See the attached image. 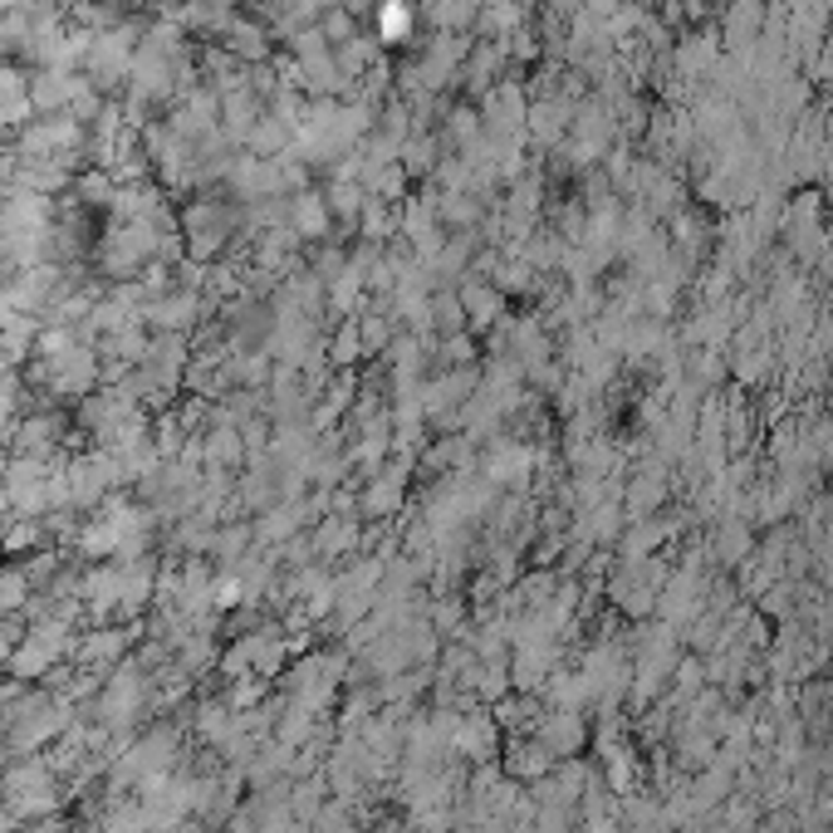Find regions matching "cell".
I'll return each mask as SVG.
<instances>
[{
	"mask_svg": "<svg viewBox=\"0 0 833 833\" xmlns=\"http://www.w3.org/2000/svg\"><path fill=\"white\" fill-rule=\"evenodd\" d=\"M466 314H471V324H491L495 314H501V300H495L491 290H466Z\"/></svg>",
	"mask_w": 833,
	"mask_h": 833,
	"instance_id": "7c38bea8",
	"label": "cell"
},
{
	"mask_svg": "<svg viewBox=\"0 0 833 833\" xmlns=\"http://www.w3.org/2000/svg\"><path fill=\"white\" fill-rule=\"evenodd\" d=\"M118 653H124V633H94V637L84 643V662H89V667L118 662Z\"/></svg>",
	"mask_w": 833,
	"mask_h": 833,
	"instance_id": "ba28073f",
	"label": "cell"
},
{
	"mask_svg": "<svg viewBox=\"0 0 833 833\" xmlns=\"http://www.w3.org/2000/svg\"><path fill=\"white\" fill-rule=\"evenodd\" d=\"M84 603L94 613H114L118 608V568H89L84 574Z\"/></svg>",
	"mask_w": 833,
	"mask_h": 833,
	"instance_id": "52a82bcc",
	"label": "cell"
},
{
	"mask_svg": "<svg viewBox=\"0 0 833 833\" xmlns=\"http://www.w3.org/2000/svg\"><path fill=\"white\" fill-rule=\"evenodd\" d=\"M359 353H363V339H359V329L349 324V329H339V339L329 343V359H333V363H353Z\"/></svg>",
	"mask_w": 833,
	"mask_h": 833,
	"instance_id": "5bb4252c",
	"label": "cell"
},
{
	"mask_svg": "<svg viewBox=\"0 0 833 833\" xmlns=\"http://www.w3.org/2000/svg\"><path fill=\"white\" fill-rule=\"evenodd\" d=\"M20 5H25V0H0V10H5V15H10V10H20Z\"/></svg>",
	"mask_w": 833,
	"mask_h": 833,
	"instance_id": "e0dca14e",
	"label": "cell"
},
{
	"mask_svg": "<svg viewBox=\"0 0 833 833\" xmlns=\"http://www.w3.org/2000/svg\"><path fill=\"white\" fill-rule=\"evenodd\" d=\"M79 79H69V69H45V74L30 84V104L35 108H45V114H59L64 104H74V94H79Z\"/></svg>",
	"mask_w": 833,
	"mask_h": 833,
	"instance_id": "5b68a950",
	"label": "cell"
},
{
	"mask_svg": "<svg viewBox=\"0 0 833 833\" xmlns=\"http://www.w3.org/2000/svg\"><path fill=\"white\" fill-rule=\"evenodd\" d=\"M5 799L20 805L25 814H45L55 805V785H49V770L45 765H20L5 775Z\"/></svg>",
	"mask_w": 833,
	"mask_h": 833,
	"instance_id": "3957f363",
	"label": "cell"
},
{
	"mask_svg": "<svg viewBox=\"0 0 833 833\" xmlns=\"http://www.w3.org/2000/svg\"><path fill=\"white\" fill-rule=\"evenodd\" d=\"M25 588H30V578L20 574V568L0 574V613H10V608H20V603H25Z\"/></svg>",
	"mask_w": 833,
	"mask_h": 833,
	"instance_id": "4fadbf2b",
	"label": "cell"
},
{
	"mask_svg": "<svg viewBox=\"0 0 833 833\" xmlns=\"http://www.w3.org/2000/svg\"><path fill=\"white\" fill-rule=\"evenodd\" d=\"M216 5H236V0H216Z\"/></svg>",
	"mask_w": 833,
	"mask_h": 833,
	"instance_id": "ffe728a7",
	"label": "cell"
},
{
	"mask_svg": "<svg viewBox=\"0 0 833 833\" xmlns=\"http://www.w3.org/2000/svg\"><path fill=\"white\" fill-rule=\"evenodd\" d=\"M10 696H15V682H0V706H5Z\"/></svg>",
	"mask_w": 833,
	"mask_h": 833,
	"instance_id": "2e32d148",
	"label": "cell"
},
{
	"mask_svg": "<svg viewBox=\"0 0 833 833\" xmlns=\"http://www.w3.org/2000/svg\"><path fill=\"white\" fill-rule=\"evenodd\" d=\"M324 231V207L314 197L294 201V236H319Z\"/></svg>",
	"mask_w": 833,
	"mask_h": 833,
	"instance_id": "8fae6325",
	"label": "cell"
},
{
	"mask_svg": "<svg viewBox=\"0 0 833 833\" xmlns=\"http://www.w3.org/2000/svg\"><path fill=\"white\" fill-rule=\"evenodd\" d=\"M181 226H187L191 256H216L221 240L231 236V211H221V207H191Z\"/></svg>",
	"mask_w": 833,
	"mask_h": 833,
	"instance_id": "277c9868",
	"label": "cell"
},
{
	"mask_svg": "<svg viewBox=\"0 0 833 833\" xmlns=\"http://www.w3.org/2000/svg\"><path fill=\"white\" fill-rule=\"evenodd\" d=\"M353 540H359V520H353V515H329V520L314 530V550H319L324 559L353 550Z\"/></svg>",
	"mask_w": 833,
	"mask_h": 833,
	"instance_id": "8992f818",
	"label": "cell"
},
{
	"mask_svg": "<svg viewBox=\"0 0 833 833\" xmlns=\"http://www.w3.org/2000/svg\"><path fill=\"white\" fill-rule=\"evenodd\" d=\"M226 35H231V45H236L246 59H260V55H266V30H256L250 20H231Z\"/></svg>",
	"mask_w": 833,
	"mask_h": 833,
	"instance_id": "9c48e42d",
	"label": "cell"
},
{
	"mask_svg": "<svg viewBox=\"0 0 833 833\" xmlns=\"http://www.w3.org/2000/svg\"><path fill=\"white\" fill-rule=\"evenodd\" d=\"M59 653H69L64 623H39L35 633H25V643L10 653V672H15L20 682H30V677L49 672V667L59 662Z\"/></svg>",
	"mask_w": 833,
	"mask_h": 833,
	"instance_id": "7a4b0ae2",
	"label": "cell"
},
{
	"mask_svg": "<svg viewBox=\"0 0 833 833\" xmlns=\"http://www.w3.org/2000/svg\"><path fill=\"white\" fill-rule=\"evenodd\" d=\"M246 138H250V148H256L260 157H275V152H280V142H284V124H275V118H266V124H256Z\"/></svg>",
	"mask_w": 833,
	"mask_h": 833,
	"instance_id": "30bf717a",
	"label": "cell"
},
{
	"mask_svg": "<svg viewBox=\"0 0 833 833\" xmlns=\"http://www.w3.org/2000/svg\"><path fill=\"white\" fill-rule=\"evenodd\" d=\"M39 373H45V388L59 392V398H89L98 383V359L84 343H69L64 353H49Z\"/></svg>",
	"mask_w": 833,
	"mask_h": 833,
	"instance_id": "6da1fadb",
	"label": "cell"
},
{
	"mask_svg": "<svg viewBox=\"0 0 833 833\" xmlns=\"http://www.w3.org/2000/svg\"><path fill=\"white\" fill-rule=\"evenodd\" d=\"M5 647H10V643H5V637H0V662H10V653H5Z\"/></svg>",
	"mask_w": 833,
	"mask_h": 833,
	"instance_id": "ac0fdd59",
	"label": "cell"
},
{
	"mask_svg": "<svg viewBox=\"0 0 833 833\" xmlns=\"http://www.w3.org/2000/svg\"><path fill=\"white\" fill-rule=\"evenodd\" d=\"M461 314H466V309L451 300V294H436V300H432V324H436V329L451 333L456 324H461Z\"/></svg>",
	"mask_w": 833,
	"mask_h": 833,
	"instance_id": "9a60e30c",
	"label": "cell"
},
{
	"mask_svg": "<svg viewBox=\"0 0 833 833\" xmlns=\"http://www.w3.org/2000/svg\"><path fill=\"white\" fill-rule=\"evenodd\" d=\"M0 833H10V819L5 814H0Z\"/></svg>",
	"mask_w": 833,
	"mask_h": 833,
	"instance_id": "d6986e66",
	"label": "cell"
}]
</instances>
